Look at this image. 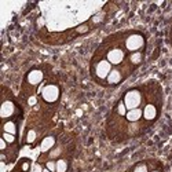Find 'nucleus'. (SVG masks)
<instances>
[{
  "instance_id": "nucleus-16",
  "label": "nucleus",
  "mask_w": 172,
  "mask_h": 172,
  "mask_svg": "<svg viewBox=\"0 0 172 172\" xmlns=\"http://www.w3.org/2000/svg\"><path fill=\"white\" fill-rule=\"evenodd\" d=\"M117 110H119L120 116H125V114H127V107H125V105H124V102H120L119 107H117Z\"/></svg>"
},
{
  "instance_id": "nucleus-17",
  "label": "nucleus",
  "mask_w": 172,
  "mask_h": 172,
  "mask_svg": "<svg viewBox=\"0 0 172 172\" xmlns=\"http://www.w3.org/2000/svg\"><path fill=\"white\" fill-rule=\"evenodd\" d=\"M46 168L48 171H51V172H57V162L48 161V162H47V165H46Z\"/></svg>"
},
{
  "instance_id": "nucleus-3",
  "label": "nucleus",
  "mask_w": 172,
  "mask_h": 172,
  "mask_svg": "<svg viewBox=\"0 0 172 172\" xmlns=\"http://www.w3.org/2000/svg\"><path fill=\"white\" fill-rule=\"evenodd\" d=\"M41 95H43V99L47 101V102H55L58 99L59 97V90L57 85H46V87L43 88V91H41Z\"/></svg>"
},
{
  "instance_id": "nucleus-7",
  "label": "nucleus",
  "mask_w": 172,
  "mask_h": 172,
  "mask_svg": "<svg viewBox=\"0 0 172 172\" xmlns=\"http://www.w3.org/2000/svg\"><path fill=\"white\" fill-rule=\"evenodd\" d=\"M121 80H123V75L119 69H113L109 73V76H107V83L109 84H119Z\"/></svg>"
},
{
  "instance_id": "nucleus-18",
  "label": "nucleus",
  "mask_w": 172,
  "mask_h": 172,
  "mask_svg": "<svg viewBox=\"0 0 172 172\" xmlns=\"http://www.w3.org/2000/svg\"><path fill=\"white\" fill-rule=\"evenodd\" d=\"M134 172H147V167H146L145 164H139V165H136V167H135Z\"/></svg>"
},
{
  "instance_id": "nucleus-19",
  "label": "nucleus",
  "mask_w": 172,
  "mask_h": 172,
  "mask_svg": "<svg viewBox=\"0 0 172 172\" xmlns=\"http://www.w3.org/2000/svg\"><path fill=\"white\" fill-rule=\"evenodd\" d=\"M34 139H36V132L34 131H29V134H28V143H32L34 141Z\"/></svg>"
},
{
  "instance_id": "nucleus-13",
  "label": "nucleus",
  "mask_w": 172,
  "mask_h": 172,
  "mask_svg": "<svg viewBox=\"0 0 172 172\" xmlns=\"http://www.w3.org/2000/svg\"><path fill=\"white\" fill-rule=\"evenodd\" d=\"M66 170H68V162H66V160L57 161V172H66Z\"/></svg>"
},
{
  "instance_id": "nucleus-8",
  "label": "nucleus",
  "mask_w": 172,
  "mask_h": 172,
  "mask_svg": "<svg viewBox=\"0 0 172 172\" xmlns=\"http://www.w3.org/2000/svg\"><path fill=\"white\" fill-rule=\"evenodd\" d=\"M2 119H6V117L11 116L12 113H14V105L11 103L10 101H4L2 105Z\"/></svg>"
},
{
  "instance_id": "nucleus-9",
  "label": "nucleus",
  "mask_w": 172,
  "mask_h": 172,
  "mask_svg": "<svg viewBox=\"0 0 172 172\" xmlns=\"http://www.w3.org/2000/svg\"><path fill=\"white\" fill-rule=\"evenodd\" d=\"M143 116V111L141 109H132V110H128L127 111V114H125V117H127V120L128 121H131V123H135V121H138L139 119Z\"/></svg>"
},
{
  "instance_id": "nucleus-14",
  "label": "nucleus",
  "mask_w": 172,
  "mask_h": 172,
  "mask_svg": "<svg viewBox=\"0 0 172 172\" xmlns=\"http://www.w3.org/2000/svg\"><path fill=\"white\" fill-rule=\"evenodd\" d=\"M143 59V55L141 52H134L131 55V62L134 63V65H138V63H141Z\"/></svg>"
},
{
  "instance_id": "nucleus-1",
  "label": "nucleus",
  "mask_w": 172,
  "mask_h": 172,
  "mask_svg": "<svg viewBox=\"0 0 172 172\" xmlns=\"http://www.w3.org/2000/svg\"><path fill=\"white\" fill-rule=\"evenodd\" d=\"M124 105L128 110L132 109H138V106L141 105L142 102V97H141V92L138 90H129L124 97Z\"/></svg>"
},
{
  "instance_id": "nucleus-23",
  "label": "nucleus",
  "mask_w": 172,
  "mask_h": 172,
  "mask_svg": "<svg viewBox=\"0 0 172 172\" xmlns=\"http://www.w3.org/2000/svg\"><path fill=\"white\" fill-rule=\"evenodd\" d=\"M43 172H51V171H48V170H47V168H44V170H43Z\"/></svg>"
},
{
  "instance_id": "nucleus-20",
  "label": "nucleus",
  "mask_w": 172,
  "mask_h": 172,
  "mask_svg": "<svg viewBox=\"0 0 172 172\" xmlns=\"http://www.w3.org/2000/svg\"><path fill=\"white\" fill-rule=\"evenodd\" d=\"M6 147H7V142H6L4 139L2 138V141H0V149H2V152L6 150Z\"/></svg>"
},
{
  "instance_id": "nucleus-24",
  "label": "nucleus",
  "mask_w": 172,
  "mask_h": 172,
  "mask_svg": "<svg viewBox=\"0 0 172 172\" xmlns=\"http://www.w3.org/2000/svg\"><path fill=\"white\" fill-rule=\"evenodd\" d=\"M154 172H156V171H154Z\"/></svg>"
},
{
  "instance_id": "nucleus-6",
  "label": "nucleus",
  "mask_w": 172,
  "mask_h": 172,
  "mask_svg": "<svg viewBox=\"0 0 172 172\" xmlns=\"http://www.w3.org/2000/svg\"><path fill=\"white\" fill-rule=\"evenodd\" d=\"M157 107L154 106L153 103H149L146 105V107L143 109V117H145L147 121H152V120H154L156 117H157Z\"/></svg>"
},
{
  "instance_id": "nucleus-10",
  "label": "nucleus",
  "mask_w": 172,
  "mask_h": 172,
  "mask_svg": "<svg viewBox=\"0 0 172 172\" xmlns=\"http://www.w3.org/2000/svg\"><path fill=\"white\" fill-rule=\"evenodd\" d=\"M41 79H43V73L40 70H33L29 73V76H28V81L30 83V84H39L41 81Z\"/></svg>"
},
{
  "instance_id": "nucleus-15",
  "label": "nucleus",
  "mask_w": 172,
  "mask_h": 172,
  "mask_svg": "<svg viewBox=\"0 0 172 172\" xmlns=\"http://www.w3.org/2000/svg\"><path fill=\"white\" fill-rule=\"evenodd\" d=\"M3 139H4L7 143H12L15 141V136L12 135V134H7V132H3V136H2Z\"/></svg>"
},
{
  "instance_id": "nucleus-22",
  "label": "nucleus",
  "mask_w": 172,
  "mask_h": 172,
  "mask_svg": "<svg viewBox=\"0 0 172 172\" xmlns=\"http://www.w3.org/2000/svg\"><path fill=\"white\" fill-rule=\"evenodd\" d=\"M34 102H36V99H34V98H30V101H29V103H30V105H33V103H34Z\"/></svg>"
},
{
  "instance_id": "nucleus-11",
  "label": "nucleus",
  "mask_w": 172,
  "mask_h": 172,
  "mask_svg": "<svg viewBox=\"0 0 172 172\" xmlns=\"http://www.w3.org/2000/svg\"><path fill=\"white\" fill-rule=\"evenodd\" d=\"M54 145H55V138H54V136H47V138H44L43 142H41V150L43 152L50 150Z\"/></svg>"
},
{
  "instance_id": "nucleus-5",
  "label": "nucleus",
  "mask_w": 172,
  "mask_h": 172,
  "mask_svg": "<svg viewBox=\"0 0 172 172\" xmlns=\"http://www.w3.org/2000/svg\"><path fill=\"white\" fill-rule=\"evenodd\" d=\"M124 59V51L121 48H113L107 52V62L111 65H119Z\"/></svg>"
},
{
  "instance_id": "nucleus-21",
  "label": "nucleus",
  "mask_w": 172,
  "mask_h": 172,
  "mask_svg": "<svg viewBox=\"0 0 172 172\" xmlns=\"http://www.w3.org/2000/svg\"><path fill=\"white\" fill-rule=\"evenodd\" d=\"M32 172H43V170L40 168V165H34L33 170H32Z\"/></svg>"
},
{
  "instance_id": "nucleus-12",
  "label": "nucleus",
  "mask_w": 172,
  "mask_h": 172,
  "mask_svg": "<svg viewBox=\"0 0 172 172\" xmlns=\"http://www.w3.org/2000/svg\"><path fill=\"white\" fill-rule=\"evenodd\" d=\"M3 129H4V132L12 134V135H15V134H17V127H15V124L12 123V121L4 123V125H3Z\"/></svg>"
},
{
  "instance_id": "nucleus-2",
  "label": "nucleus",
  "mask_w": 172,
  "mask_h": 172,
  "mask_svg": "<svg viewBox=\"0 0 172 172\" xmlns=\"http://www.w3.org/2000/svg\"><path fill=\"white\" fill-rule=\"evenodd\" d=\"M143 46H145V39L139 33H132L125 39V47L129 51H138Z\"/></svg>"
},
{
  "instance_id": "nucleus-4",
  "label": "nucleus",
  "mask_w": 172,
  "mask_h": 172,
  "mask_svg": "<svg viewBox=\"0 0 172 172\" xmlns=\"http://www.w3.org/2000/svg\"><path fill=\"white\" fill-rule=\"evenodd\" d=\"M110 72H111V63L107 62V61H101L97 65V68H95L97 77L102 79V80H103V79H107V76H109Z\"/></svg>"
}]
</instances>
